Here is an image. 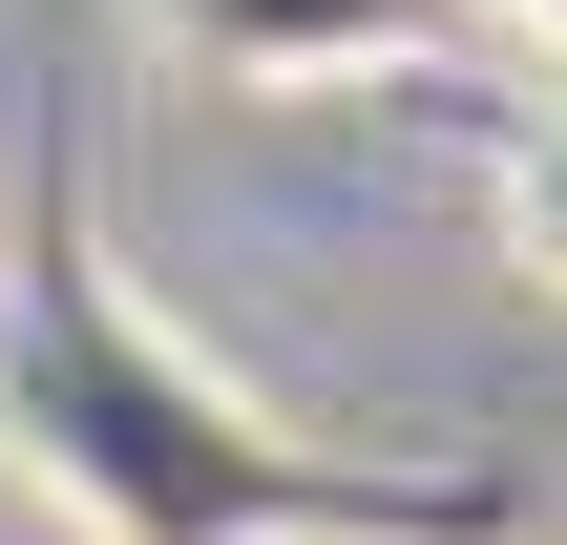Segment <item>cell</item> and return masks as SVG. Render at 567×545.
I'll return each mask as SVG.
<instances>
[{
  "label": "cell",
  "mask_w": 567,
  "mask_h": 545,
  "mask_svg": "<svg viewBox=\"0 0 567 545\" xmlns=\"http://www.w3.org/2000/svg\"><path fill=\"white\" fill-rule=\"evenodd\" d=\"M0 462L84 545H526V483L358 462V441H295L252 378H210L105 252L84 168H42L0 231Z\"/></svg>",
  "instance_id": "obj_1"
},
{
  "label": "cell",
  "mask_w": 567,
  "mask_h": 545,
  "mask_svg": "<svg viewBox=\"0 0 567 545\" xmlns=\"http://www.w3.org/2000/svg\"><path fill=\"white\" fill-rule=\"evenodd\" d=\"M210 84H379V63H463L505 42V0H147Z\"/></svg>",
  "instance_id": "obj_2"
},
{
  "label": "cell",
  "mask_w": 567,
  "mask_h": 545,
  "mask_svg": "<svg viewBox=\"0 0 567 545\" xmlns=\"http://www.w3.org/2000/svg\"><path fill=\"white\" fill-rule=\"evenodd\" d=\"M505 273L567 294V105H526V147H505Z\"/></svg>",
  "instance_id": "obj_3"
},
{
  "label": "cell",
  "mask_w": 567,
  "mask_h": 545,
  "mask_svg": "<svg viewBox=\"0 0 567 545\" xmlns=\"http://www.w3.org/2000/svg\"><path fill=\"white\" fill-rule=\"evenodd\" d=\"M505 42H547V63H567V0H505Z\"/></svg>",
  "instance_id": "obj_4"
}]
</instances>
